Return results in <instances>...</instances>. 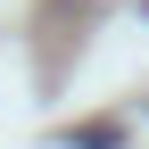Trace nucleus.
I'll return each instance as SVG.
<instances>
[{"mask_svg": "<svg viewBox=\"0 0 149 149\" xmlns=\"http://www.w3.org/2000/svg\"><path fill=\"white\" fill-rule=\"evenodd\" d=\"M74 149H124V133H116V124H83V133H66Z\"/></svg>", "mask_w": 149, "mask_h": 149, "instance_id": "obj_1", "label": "nucleus"}]
</instances>
